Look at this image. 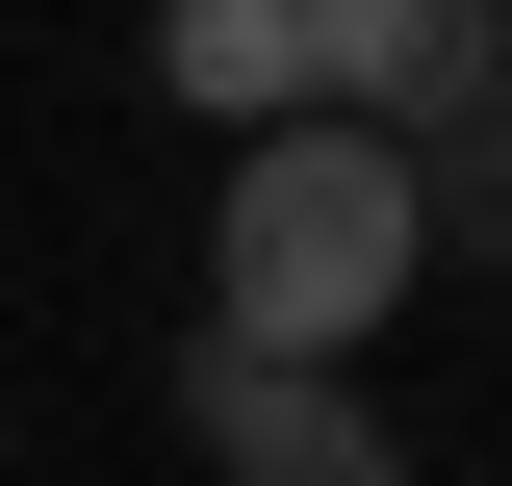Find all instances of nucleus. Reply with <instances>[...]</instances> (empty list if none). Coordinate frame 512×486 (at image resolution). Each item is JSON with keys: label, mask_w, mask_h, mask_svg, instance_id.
Masks as SVG:
<instances>
[{"label": "nucleus", "mask_w": 512, "mask_h": 486, "mask_svg": "<svg viewBox=\"0 0 512 486\" xmlns=\"http://www.w3.org/2000/svg\"><path fill=\"white\" fill-rule=\"evenodd\" d=\"M410 282H436V180L384 128H333V103L231 128V180H205V333L231 359H359Z\"/></svg>", "instance_id": "obj_1"}, {"label": "nucleus", "mask_w": 512, "mask_h": 486, "mask_svg": "<svg viewBox=\"0 0 512 486\" xmlns=\"http://www.w3.org/2000/svg\"><path fill=\"white\" fill-rule=\"evenodd\" d=\"M282 52H308L333 128H384V154L436 180L461 128H487V77H512V0H282Z\"/></svg>", "instance_id": "obj_2"}, {"label": "nucleus", "mask_w": 512, "mask_h": 486, "mask_svg": "<svg viewBox=\"0 0 512 486\" xmlns=\"http://www.w3.org/2000/svg\"><path fill=\"white\" fill-rule=\"evenodd\" d=\"M180 461L205 486H410V435H384L359 359H231V333H180Z\"/></svg>", "instance_id": "obj_3"}, {"label": "nucleus", "mask_w": 512, "mask_h": 486, "mask_svg": "<svg viewBox=\"0 0 512 486\" xmlns=\"http://www.w3.org/2000/svg\"><path fill=\"white\" fill-rule=\"evenodd\" d=\"M154 77H180L205 128H282V103H308V52H282V0H154Z\"/></svg>", "instance_id": "obj_4"}]
</instances>
